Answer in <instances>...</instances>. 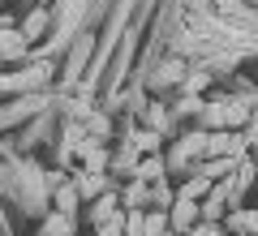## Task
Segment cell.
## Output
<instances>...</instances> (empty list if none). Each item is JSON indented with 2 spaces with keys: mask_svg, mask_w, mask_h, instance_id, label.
I'll use <instances>...</instances> for the list:
<instances>
[{
  "mask_svg": "<svg viewBox=\"0 0 258 236\" xmlns=\"http://www.w3.org/2000/svg\"><path fill=\"white\" fill-rule=\"evenodd\" d=\"M78 159H82L86 172H99V176H103V172H112V150L99 142V137H86L82 150H78Z\"/></svg>",
  "mask_w": 258,
  "mask_h": 236,
  "instance_id": "obj_1",
  "label": "cell"
},
{
  "mask_svg": "<svg viewBox=\"0 0 258 236\" xmlns=\"http://www.w3.org/2000/svg\"><path fill=\"white\" fill-rule=\"evenodd\" d=\"M168 219H172V232L185 236L194 223H203V202H185V198H176V206L168 210Z\"/></svg>",
  "mask_w": 258,
  "mask_h": 236,
  "instance_id": "obj_2",
  "label": "cell"
},
{
  "mask_svg": "<svg viewBox=\"0 0 258 236\" xmlns=\"http://www.w3.org/2000/svg\"><path fill=\"white\" fill-rule=\"evenodd\" d=\"M69 181L78 185V193H82V202H95V198H103V189H108V172H86V168H69Z\"/></svg>",
  "mask_w": 258,
  "mask_h": 236,
  "instance_id": "obj_3",
  "label": "cell"
},
{
  "mask_svg": "<svg viewBox=\"0 0 258 236\" xmlns=\"http://www.w3.org/2000/svg\"><path fill=\"white\" fill-rule=\"evenodd\" d=\"M203 125L211 129H228V95H211V99H203Z\"/></svg>",
  "mask_w": 258,
  "mask_h": 236,
  "instance_id": "obj_4",
  "label": "cell"
},
{
  "mask_svg": "<svg viewBox=\"0 0 258 236\" xmlns=\"http://www.w3.org/2000/svg\"><path fill=\"white\" fill-rule=\"evenodd\" d=\"M224 232L232 236H258V206L254 210H228V219H224Z\"/></svg>",
  "mask_w": 258,
  "mask_h": 236,
  "instance_id": "obj_5",
  "label": "cell"
},
{
  "mask_svg": "<svg viewBox=\"0 0 258 236\" xmlns=\"http://www.w3.org/2000/svg\"><path fill=\"white\" fill-rule=\"evenodd\" d=\"M120 206L125 210H151V185L147 181H129L120 189Z\"/></svg>",
  "mask_w": 258,
  "mask_h": 236,
  "instance_id": "obj_6",
  "label": "cell"
},
{
  "mask_svg": "<svg viewBox=\"0 0 258 236\" xmlns=\"http://www.w3.org/2000/svg\"><path fill=\"white\" fill-rule=\"evenodd\" d=\"M120 210H125V206H120V193H103V198L91 202V223L99 227V223H108V219H116Z\"/></svg>",
  "mask_w": 258,
  "mask_h": 236,
  "instance_id": "obj_7",
  "label": "cell"
},
{
  "mask_svg": "<svg viewBox=\"0 0 258 236\" xmlns=\"http://www.w3.org/2000/svg\"><path fill=\"white\" fill-rule=\"evenodd\" d=\"M134 181H147V185L168 181V164H164V154H142V164H138V172H134Z\"/></svg>",
  "mask_w": 258,
  "mask_h": 236,
  "instance_id": "obj_8",
  "label": "cell"
},
{
  "mask_svg": "<svg viewBox=\"0 0 258 236\" xmlns=\"http://www.w3.org/2000/svg\"><path fill=\"white\" fill-rule=\"evenodd\" d=\"M78 202H82V193H78L74 181L60 185V189H52V206H56V215H69V219H74V215H78Z\"/></svg>",
  "mask_w": 258,
  "mask_h": 236,
  "instance_id": "obj_9",
  "label": "cell"
},
{
  "mask_svg": "<svg viewBox=\"0 0 258 236\" xmlns=\"http://www.w3.org/2000/svg\"><path fill=\"white\" fill-rule=\"evenodd\" d=\"M125 142L134 146L138 154H159V146H164V133H155V129H138V133H129Z\"/></svg>",
  "mask_w": 258,
  "mask_h": 236,
  "instance_id": "obj_10",
  "label": "cell"
},
{
  "mask_svg": "<svg viewBox=\"0 0 258 236\" xmlns=\"http://www.w3.org/2000/svg\"><path fill=\"white\" fill-rule=\"evenodd\" d=\"M211 189H215V181H207V176H189L185 185H176V198H185V202H203Z\"/></svg>",
  "mask_w": 258,
  "mask_h": 236,
  "instance_id": "obj_11",
  "label": "cell"
},
{
  "mask_svg": "<svg viewBox=\"0 0 258 236\" xmlns=\"http://www.w3.org/2000/svg\"><path fill=\"white\" fill-rule=\"evenodd\" d=\"M249 116H254V103H249V99H232V95H228V129L241 133V129L249 125Z\"/></svg>",
  "mask_w": 258,
  "mask_h": 236,
  "instance_id": "obj_12",
  "label": "cell"
},
{
  "mask_svg": "<svg viewBox=\"0 0 258 236\" xmlns=\"http://www.w3.org/2000/svg\"><path fill=\"white\" fill-rule=\"evenodd\" d=\"M172 206H176V185L155 181L151 185V210H172Z\"/></svg>",
  "mask_w": 258,
  "mask_h": 236,
  "instance_id": "obj_13",
  "label": "cell"
},
{
  "mask_svg": "<svg viewBox=\"0 0 258 236\" xmlns=\"http://www.w3.org/2000/svg\"><path fill=\"white\" fill-rule=\"evenodd\" d=\"M232 150V129H215L207 133V159H220V154Z\"/></svg>",
  "mask_w": 258,
  "mask_h": 236,
  "instance_id": "obj_14",
  "label": "cell"
},
{
  "mask_svg": "<svg viewBox=\"0 0 258 236\" xmlns=\"http://www.w3.org/2000/svg\"><path fill=\"white\" fill-rule=\"evenodd\" d=\"M147 236H176L168 210H147Z\"/></svg>",
  "mask_w": 258,
  "mask_h": 236,
  "instance_id": "obj_15",
  "label": "cell"
},
{
  "mask_svg": "<svg viewBox=\"0 0 258 236\" xmlns=\"http://www.w3.org/2000/svg\"><path fill=\"white\" fill-rule=\"evenodd\" d=\"M168 125H172V116H168L164 103H147V129H155V133H168Z\"/></svg>",
  "mask_w": 258,
  "mask_h": 236,
  "instance_id": "obj_16",
  "label": "cell"
},
{
  "mask_svg": "<svg viewBox=\"0 0 258 236\" xmlns=\"http://www.w3.org/2000/svg\"><path fill=\"white\" fill-rule=\"evenodd\" d=\"M43 26H47V9H35V13H30V18L26 22H22V35H26V43H30V39H39V35H43Z\"/></svg>",
  "mask_w": 258,
  "mask_h": 236,
  "instance_id": "obj_17",
  "label": "cell"
},
{
  "mask_svg": "<svg viewBox=\"0 0 258 236\" xmlns=\"http://www.w3.org/2000/svg\"><path fill=\"white\" fill-rule=\"evenodd\" d=\"M82 125H86V133H91V137H99V142H103V137L112 133V120L103 116V112H91V116H86Z\"/></svg>",
  "mask_w": 258,
  "mask_h": 236,
  "instance_id": "obj_18",
  "label": "cell"
},
{
  "mask_svg": "<svg viewBox=\"0 0 258 236\" xmlns=\"http://www.w3.org/2000/svg\"><path fill=\"white\" fill-rule=\"evenodd\" d=\"M125 236H147V210H125Z\"/></svg>",
  "mask_w": 258,
  "mask_h": 236,
  "instance_id": "obj_19",
  "label": "cell"
},
{
  "mask_svg": "<svg viewBox=\"0 0 258 236\" xmlns=\"http://www.w3.org/2000/svg\"><path fill=\"white\" fill-rule=\"evenodd\" d=\"M211 86V73L207 69H194L189 77H185V95H198V91H207Z\"/></svg>",
  "mask_w": 258,
  "mask_h": 236,
  "instance_id": "obj_20",
  "label": "cell"
},
{
  "mask_svg": "<svg viewBox=\"0 0 258 236\" xmlns=\"http://www.w3.org/2000/svg\"><path fill=\"white\" fill-rule=\"evenodd\" d=\"M181 77H185V60H168L159 69V82H181Z\"/></svg>",
  "mask_w": 258,
  "mask_h": 236,
  "instance_id": "obj_21",
  "label": "cell"
},
{
  "mask_svg": "<svg viewBox=\"0 0 258 236\" xmlns=\"http://www.w3.org/2000/svg\"><path fill=\"white\" fill-rule=\"evenodd\" d=\"M185 236H228V232H224V223H207L203 219V223H194Z\"/></svg>",
  "mask_w": 258,
  "mask_h": 236,
  "instance_id": "obj_22",
  "label": "cell"
},
{
  "mask_svg": "<svg viewBox=\"0 0 258 236\" xmlns=\"http://www.w3.org/2000/svg\"><path fill=\"white\" fill-rule=\"evenodd\" d=\"M249 159H254V164H258V142H254V146H249Z\"/></svg>",
  "mask_w": 258,
  "mask_h": 236,
  "instance_id": "obj_23",
  "label": "cell"
},
{
  "mask_svg": "<svg viewBox=\"0 0 258 236\" xmlns=\"http://www.w3.org/2000/svg\"><path fill=\"white\" fill-rule=\"evenodd\" d=\"M0 69H5V56H0Z\"/></svg>",
  "mask_w": 258,
  "mask_h": 236,
  "instance_id": "obj_24",
  "label": "cell"
},
{
  "mask_svg": "<svg viewBox=\"0 0 258 236\" xmlns=\"http://www.w3.org/2000/svg\"><path fill=\"white\" fill-rule=\"evenodd\" d=\"M0 5H5V0H0Z\"/></svg>",
  "mask_w": 258,
  "mask_h": 236,
  "instance_id": "obj_25",
  "label": "cell"
},
{
  "mask_svg": "<svg viewBox=\"0 0 258 236\" xmlns=\"http://www.w3.org/2000/svg\"><path fill=\"white\" fill-rule=\"evenodd\" d=\"M95 236H99V232H95Z\"/></svg>",
  "mask_w": 258,
  "mask_h": 236,
  "instance_id": "obj_26",
  "label": "cell"
}]
</instances>
